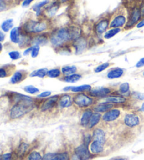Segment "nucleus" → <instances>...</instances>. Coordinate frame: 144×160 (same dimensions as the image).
Returning <instances> with one entry per match:
<instances>
[{
    "mask_svg": "<svg viewBox=\"0 0 144 160\" xmlns=\"http://www.w3.org/2000/svg\"><path fill=\"white\" fill-rule=\"evenodd\" d=\"M49 43L56 51L71 45V38L68 27L54 28L49 32Z\"/></svg>",
    "mask_w": 144,
    "mask_h": 160,
    "instance_id": "obj_1",
    "label": "nucleus"
},
{
    "mask_svg": "<svg viewBox=\"0 0 144 160\" xmlns=\"http://www.w3.org/2000/svg\"><path fill=\"white\" fill-rule=\"evenodd\" d=\"M21 28L23 32L32 36L49 32L51 31V21L44 17H40L38 19L30 18L27 20Z\"/></svg>",
    "mask_w": 144,
    "mask_h": 160,
    "instance_id": "obj_2",
    "label": "nucleus"
},
{
    "mask_svg": "<svg viewBox=\"0 0 144 160\" xmlns=\"http://www.w3.org/2000/svg\"><path fill=\"white\" fill-rule=\"evenodd\" d=\"M120 121L126 130L131 131L141 127L143 123V118L139 112L133 111L126 113L125 115L122 116Z\"/></svg>",
    "mask_w": 144,
    "mask_h": 160,
    "instance_id": "obj_3",
    "label": "nucleus"
},
{
    "mask_svg": "<svg viewBox=\"0 0 144 160\" xmlns=\"http://www.w3.org/2000/svg\"><path fill=\"white\" fill-rule=\"evenodd\" d=\"M59 97L60 95L57 94L44 99H39L37 110L43 114H52L56 112V111L59 110L58 102Z\"/></svg>",
    "mask_w": 144,
    "mask_h": 160,
    "instance_id": "obj_4",
    "label": "nucleus"
},
{
    "mask_svg": "<svg viewBox=\"0 0 144 160\" xmlns=\"http://www.w3.org/2000/svg\"><path fill=\"white\" fill-rule=\"evenodd\" d=\"M73 105L77 110H85L91 108L98 101L88 93H77L73 94Z\"/></svg>",
    "mask_w": 144,
    "mask_h": 160,
    "instance_id": "obj_5",
    "label": "nucleus"
},
{
    "mask_svg": "<svg viewBox=\"0 0 144 160\" xmlns=\"http://www.w3.org/2000/svg\"><path fill=\"white\" fill-rule=\"evenodd\" d=\"M122 110L121 107H115L111 110L102 114L101 124H111L117 121H120L122 117Z\"/></svg>",
    "mask_w": 144,
    "mask_h": 160,
    "instance_id": "obj_6",
    "label": "nucleus"
},
{
    "mask_svg": "<svg viewBox=\"0 0 144 160\" xmlns=\"http://www.w3.org/2000/svg\"><path fill=\"white\" fill-rule=\"evenodd\" d=\"M142 18L141 13L139 6H134L132 7L127 14V22L125 26V30H129L136 26Z\"/></svg>",
    "mask_w": 144,
    "mask_h": 160,
    "instance_id": "obj_7",
    "label": "nucleus"
},
{
    "mask_svg": "<svg viewBox=\"0 0 144 160\" xmlns=\"http://www.w3.org/2000/svg\"><path fill=\"white\" fill-rule=\"evenodd\" d=\"M115 91V89L114 88L107 87H92L91 89L88 92V94L95 99H96L97 101H99V100H102L105 97L111 95Z\"/></svg>",
    "mask_w": 144,
    "mask_h": 160,
    "instance_id": "obj_8",
    "label": "nucleus"
},
{
    "mask_svg": "<svg viewBox=\"0 0 144 160\" xmlns=\"http://www.w3.org/2000/svg\"><path fill=\"white\" fill-rule=\"evenodd\" d=\"M110 22L111 18L108 17H105L98 21L94 24L93 28L94 35L98 38H100L104 35L110 28Z\"/></svg>",
    "mask_w": 144,
    "mask_h": 160,
    "instance_id": "obj_9",
    "label": "nucleus"
},
{
    "mask_svg": "<svg viewBox=\"0 0 144 160\" xmlns=\"http://www.w3.org/2000/svg\"><path fill=\"white\" fill-rule=\"evenodd\" d=\"M102 100L103 101L111 102V103L115 105L116 107L121 108H123L126 106V105H128L129 101V98H126L125 96H122L120 95V94L117 93L115 92V91L113 93L111 94V95L105 97V98Z\"/></svg>",
    "mask_w": 144,
    "mask_h": 160,
    "instance_id": "obj_10",
    "label": "nucleus"
},
{
    "mask_svg": "<svg viewBox=\"0 0 144 160\" xmlns=\"http://www.w3.org/2000/svg\"><path fill=\"white\" fill-rule=\"evenodd\" d=\"M73 152L77 157L79 160H90L95 158V156L92 155L90 150H89L88 145L83 143H81L78 146L75 148Z\"/></svg>",
    "mask_w": 144,
    "mask_h": 160,
    "instance_id": "obj_11",
    "label": "nucleus"
},
{
    "mask_svg": "<svg viewBox=\"0 0 144 160\" xmlns=\"http://www.w3.org/2000/svg\"><path fill=\"white\" fill-rule=\"evenodd\" d=\"M127 22V17L123 12L116 13L112 16L110 22V28H125Z\"/></svg>",
    "mask_w": 144,
    "mask_h": 160,
    "instance_id": "obj_12",
    "label": "nucleus"
},
{
    "mask_svg": "<svg viewBox=\"0 0 144 160\" xmlns=\"http://www.w3.org/2000/svg\"><path fill=\"white\" fill-rule=\"evenodd\" d=\"M71 46L75 51V53L76 55H80L87 49L89 47L88 39L82 35L80 38L76 39L75 41L72 42Z\"/></svg>",
    "mask_w": 144,
    "mask_h": 160,
    "instance_id": "obj_13",
    "label": "nucleus"
},
{
    "mask_svg": "<svg viewBox=\"0 0 144 160\" xmlns=\"http://www.w3.org/2000/svg\"><path fill=\"white\" fill-rule=\"evenodd\" d=\"M72 107H74L73 94L69 93L60 94L59 102H58V108H59V110L69 109Z\"/></svg>",
    "mask_w": 144,
    "mask_h": 160,
    "instance_id": "obj_14",
    "label": "nucleus"
},
{
    "mask_svg": "<svg viewBox=\"0 0 144 160\" xmlns=\"http://www.w3.org/2000/svg\"><path fill=\"white\" fill-rule=\"evenodd\" d=\"M60 7V4L59 2H57L56 0H55L52 3H51V4H49L44 8V9L43 10L42 17H44V18L48 20H51L56 15Z\"/></svg>",
    "mask_w": 144,
    "mask_h": 160,
    "instance_id": "obj_15",
    "label": "nucleus"
},
{
    "mask_svg": "<svg viewBox=\"0 0 144 160\" xmlns=\"http://www.w3.org/2000/svg\"><path fill=\"white\" fill-rule=\"evenodd\" d=\"M92 138L95 141H98L106 145L108 142V136L107 132L103 128V127H100L99 125V127H96L91 131Z\"/></svg>",
    "mask_w": 144,
    "mask_h": 160,
    "instance_id": "obj_16",
    "label": "nucleus"
},
{
    "mask_svg": "<svg viewBox=\"0 0 144 160\" xmlns=\"http://www.w3.org/2000/svg\"><path fill=\"white\" fill-rule=\"evenodd\" d=\"M105 145H106L102 143V142L93 140L89 145V148L92 155L96 157L97 155H102L105 152Z\"/></svg>",
    "mask_w": 144,
    "mask_h": 160,
    "instance_id": "obj_17",
    "label": "nucleus"
},
{
    "mask_svg": "<svg viewBox=\"0 0 144 160\" xmlns=\"http://www.w3.org/2000/svg\"><path fill=\"white\" fill-rule=\"evenodd\" d=\"M49 42V32L33 35L32 38V46L38 45L41 47L47 44Z\"/></svg>",
    "mask_w": 144,
    "mask_h": 160,
    "instance_id": "obj_18",
    "label": "nucleus"
},
{
    "mask_svg": "<svg viewBox=\"0 0 144 160\" xmlns=\"http://www.w3.org/2000/svg\"><path fill=\"white\" fill-rule=\"evenodd\" d=\"M94 113V110L92 108H87V109L82 110L81 116H80L79 125L83 128H87L89 120L91 119L92 114Z\"/></svg>",
    "mask_w": 144,
    "mask_h": 160,
    "instance_id": "obj_19",
    "label": "nucleus"
},
{
    "mask_svg": "<svg viewBox=\"0 0 144 160\" xmlns=\"http://www.w3.org/2000/svg\"><path fill=\"white\" fill-rule=\"evenodd\" d=\"M115 106V105L111 103V102H108L105 101H97L96 103L91 108L93 109L94 112H99L100 114H103L107 112V111L111 110Z\"/></svg>",
    "mask_w": 144,
    "mask_h": 160,
    "instance_id": "obj_20",
    "label": "nucleus"
},
{
    "mask_svg": "<svg viewBox=\"0 0 144 160\" xmlns=\"http://www.w3.org/2000/svg\"><path fill=\"white\" fill-rule=\"evenodd\" d=\"M29 75H30V74H29L27 70H17L13 74V75L11 76L10 83L11 84H18L19 83L24 81V80L29 76Z\"/></svg>",
    "mask_w": 144,
    "mask_h": 160,
    "instance_id": "obj_21",
    "label": "nucleus"
},
{
    "mask_svg": "<svg viewBox=\"0 0 144 160\" xmlns=\"http://www.w3.org/2000/svg\"><path fill=\"white\" fill-rule=\"evenodd\" d=\"M92 88L90 84H83L80 86H75V87H66L63 88V91L65 93L72 92L73 93H88Z\"/></svg>",
    "mask_w": 144,
    "mask_h": 160,
    "instance_id": "obj_22",
    "label": "nucleus"
},
{
    "mask_svg": "<svg viewBox=\"0 0 144 160\" xmlns=\"http://www.w3.org/2000/svg\"><path fill=\"white\" fill-rule=\"evenodd\" d=\"M102 120V114L94 112L91 117V119L89 120V123L88 125V127L86 129L89 131H92L97 127L101 124Z\"/></svg>",
    "mask_w": 144,
    "mask_h": 160,
    "instance_id": "obj_23",
    "label": "nucleus"
},
{
    "mask_svg": "<svg viewBox=\"0 0 144 160\" xmlns=\"http://www.w3.org/2000/svg\"><path fill=\"white\" fill-rule=\"evenodd\" d=\"M125 75V70L119 67L112 68L108 71L106 77L109 79H119Z\"/></svg>",
    "mask_w": 144,
    "mask_h": 160,
    "instance_id": "obj_24",
    "label": "nucleus"
},
{
    "mask_svg": "<svg viewBox=\"0 0 144 160\" xmlns=\"http://www.w3.org/2000/svg\"><path fill=\"white\" fill-rule=\"evenodd\" d=\"M16 65L13 64L4 65L0 67V78H5L11 75L16 72Z\"/></svg>",
    "mask_w": 144,
    "mask_h": 160,
    "instance_id": "obj_25",
    "label": "nucleus"
},
{
    "mask_svg": "<svg viewBox=\"0 0 144 160\" xmlns=\"http://www.w3.org/2000/svg\"><path fill=\"white\" fill-rule=\"evenodd\" d=\"M115 92L120 94V95L125 96L126 98H129L131 96V91L130 89V84L128 82H124L120 84L119 87L115 89Z\"/></svg>",
    "mask_w": 144,
    "mask_h": 160,
    "instance_id": "obj_26",
    "label": "nucleus"
},
{
    "mask_svg": "<svg viewBox=\"0 0 144 160\" xmlns=\"http://www.w3.org/2000/svg\"><path fill=\"white\" fill-rule=\"evenodd\" d=\"M49 4H50V0H43V1L37 3V4H35L32 7V9L34 12H35L37 18L42 17L43 8L47 7Z\"/></svg>",
    "mask_w": 144,
    "mask_h": 160,
    "instance_id": "obj_27",
    "label": "nucleus"
},
{
    "mask_svg": "<svg viewBox=\"0 0 144 160\" xmlns=\"http://www.w3.org/2000/svg\"><path fill=\"white\" fill-rule=\"evenodd\" d=\"M23 33V30L21 27H16L13 28L11 30L10 32V39L14 44H18L21 40V38Z\"/></svg>",
    "mask_w": 144,
    "mask_h": 160,
    "instance_id": "obj_28",
    "label": "nucleus"
},
{
    "mask_svg": "<svg viewBox=\"0 0 144 160\" xmlns=\"http://www.w3.org/2000/svg\"><path fill=\"white\" fill-rule=\"evenodd\" d=\"M68 28L69 32H70L72 42L75 41L76 39L80 38L81 36H82V30L80 27L77 26V25H70V26H68Z\"/></svg>",
    "mask_w": 144,
    "mask_h": 160,
    "instance_id": "obj_29",
    "label": "nucleus"
},
{
    "mask_svg": "<svg viewBox=\"0 0 144 160\" xmlns=\"http://www.w3.org/2000/svg\"><path fill=\"white\" fill-rule=\"evenodd\" d=\"M42 157L43 155L40 151L32 148V150L23 160H42Z\"/></svg>",
    "mask_w": 144,
    "mask_h": 160,
    "instance_id": "obj_30",
    "label": "nucleus"
},
{
    "mask_svg": "<svg viewBox=\"0 0 144 160\" xmlns=\"http://www.w3.org/2000/svg\"><path fill=\"white\" fill-rule=\"evenodd\" d=\"M50 160H70V152L68 150H64L54 153Z\"/></svg>",
    "mask_w": 144,
    "mask_h": 160,
    "instance_id": "obj_31",
    "label": "nucleus"
},
{
    "mask_svg": "<svg viewBox=\"0 0 144 160\" xmlns=\"http://www.w3.org/2000/svg\"><path fill=\"white\" fill-rule=\"evenodd\" d=\"M82 78V74L77 72L75 74H73V75L61 77L59 79L61 80L63 82H67V83H75L77 82L80 81Z\"/></svg>",
    "mask_w": 144,
    "mask_h": 160,
    "instance_id": "obj_32",
    "label": "nucleus"
},
{
    "mask_svg": "<svg viewBox=\"0 0 144 160\" xmlns=\"http://www.w3.org/2000/svg\"><path fill=\"white\" fill-rule=\"evenodd\" d=\"M60 69H61L62 77L73 75L77 73L78 70V68L75 65H64Z\"/></svg>",
    "mask_w": 144,
    "mask_h": 160,
    "instance_id": "obj_33",
    "label": "nucleus"
},
{
    "mask_svg": "<svg viewBox=\"0 0 144 160\" xmlns=\"http://www.w3.org/2000/svg\"><path fill=\"white\" fill-rule=\"evenodd\" d=\"M48 69L46 68H40V69H37L33 71L30 73L29 76L30 78H44L47 75Z\"/></svg>",
    "mask_w": 144,
    "mask_h": 160,
    "instance_id": "obj_34",
    "label": "nucleus"
},
{
    "mask_svg": "<svg viewBox=\"0 0 144 160\" xmlns=\"http://www.w3.org/2000/svg\"><path fill=\"white\" fill-rule=\"evenodd\" d=\"M47 77L53 79H60L62 77L61 69L60 68H55L49 70Z\"/></svg>",
    "mask_w": 144,
    "mask_h": 160,
    "instance_id": "obj_35",
    "label": "nucleus"
},
{
    "mask_svg": "<svg viewBox=\"0 0 144 160\" xmlns=\"http://www.w3.org/2000/svg\"><path fill=\"white\" fill-rule=\"evenodd\" d=\"M121 31H122L121 28H110V29L103 35V38L105 39H110L111 38H113L115 35H117V34H119Z\"/></svg>",
    "mask_w": 144,
    "mask_h": 160,
    "instance_id": "obj_36",
    "label": "nucleus"
},
{
    "mask_svg": "<svg viewBox=\"0 0 144 160\" xmlns=\"http://www.w3.org/2000/svg\"><path fill=\"white\" fill-rule=\"evenodd\" d=\"M13 27V19H7L2 22L1 25L2 30L4 32H7L10 30H12Z\"/></svg>",
    "mask_w": 144,
    "mask_h": 160,
    "instance_id": "obj_37",
    "label": "nucleus"
},
{
    "mask_svg": "<svg viewBox=\"0 0 144 160\" xmlns=\"http://www.w3.org/2000/svg\"><path fill=\"white\" fill-rule=\"evenodd\" d=\"M111 65V63L109 62H103V63L99 65L97 67H96L94 68V72L95 73H100L103 72V71L105 70L106 69H108V68L110 67Z\"/></svg>",
    "mask_w": 144,
    "mask_h": 160,
    "instance_id": "obj_38",
    "label": "nucleus"
},
{
    "mask_svg": "<svg viewBox=\"0 0 144 160\" xmlns=\"http://www.w3.org/2000/svg\"><path fill=\"white\" fill-rule=\"evenodd\" d=\"M23 90L26 93H28L29 94H32V95H34V94L39 93V88L35 87L34 86H33V85L25 86V87L23 88Z\"/></svg>",
    "mask_w": 144,
    "mask_h": 160,
    "instance_id": "obj_39",
    "label": "nucleus"
},
{
    "mask_svg": "<svg viewBox=\"0 0 144 160\" xmlns=\"http://www.w3.org/2000/svg\"><path fill=\"white\" fill-rule=\"evenodd\" d=\"M129 98L133 99V100H134V101H144V93L137 92V91L131 92V96Z\"/></svg>",
    "mask_w": 144,
    "mask_h": 160,
    "instance_id": "obj_40",
    "label": "nucleus"
},
{
    "mask_svg": "<svg viewBox=\"0 0 144 160\" xmlns=\"http://www.w3.org/2000/svg\"><path fill=\"white\" fill-rule=\"evenodd\" d=\"M92 141H93V138H92V134L91 133L88 132V133H85L84 136H83L82 143L89 146V145H90Z\"/></svg>",
    "mask_w": 144,
    "mask_h": 160,
    "instance_id": "obj_41",
    "label": "nucleus"
},
{
    "mask_svg": "<svg viewBox=\"0 0 144 160\" xmlns=\"http://www.w3.org/2000/svg\"><path fill=\"white\" fill-rule=\"evenodd\" d=\"M39 50H40V47L38 45H33L32 46V51L30 56L32 58H37L38 56L39 53Z\"/></svg>",
    "mask_w": 144,
    "mask_h": 160,
    "instance_id": "obj_42",
    "label": "nucleus"
},
{
    "mask_svg": "<svg viewBox=\"0 0 144 160\" xmlns=\"http://www.w3.org/2000/svg\"><path fill=\"white\" fill-rule=\"evenodd\" d=\"M8 56L11 60L15 61V60H18L21 58V54L18 51H12L8 53Z\"/></svg>",
    "mask_w": 144,
    "mask_h": 160,
    "instance_id": "obj_43",
    "label": "nucleus"
},
{
    "mask_svg": "<svg viewBox=\"0 0 144 160\" xmlns=\"http://www.w3.org/2000/svg\"><path fill=\"white\" fill-rule=\"evenodd\" d=\"M51 96V92L49 91H43V92L40 93L37 96V98L38 99H44L49 98Z\"/></svg>",
    "mask_w": 144,
    "mask_h": 160,
    "instance_id": "obj_44",
    "label": "nucleus"
},
{
    "mask_svg": "<svg viewBox=\"0 0 144 160\" xmlns=\"http://www.w3.org/2000/svg\"><path fill=\"white\" fill-rule=\"evenodd\" d=\"M1 157V160H13V152L4 153Z\"/></svg>",
    "mask_w": 144,
    "mask_h": 160,
    "instance_id": "obj_45",
    "label": "nucleus"
},
{
    "mask_svg": "<svg viewBox=\"0 0 144 160\" xmlns=\"http://www.w3.org/2000/svg\"><path fill=\"white\" fill-rule=\"evenodd\" d=\"M7 8V3L6 0H0V12L4 11Z\"/></svg>",
    "mask_w": 144,
    "mask_h": 160,
    "instance_id": "obj_46",
    "label": "nucleus"
},
{
    "mask_svg": "<svg viewBox=\"0 0 144 160\" xmlns=\"http://www.w3.org/2000/svg\"><path fill=\"white\" fill-rule=\"evenodd\" d=\"M34 1V0H23L21 4V6L23 7H28L32 4V2Z\"/></svg>",
    "mask_w": 144,
    "mask_h": 160,
    "instance_id": "obj_47",
    "label": "nucleus"
},
{
    "mask_svg": "<svg viewBox=\"0 0 144 160\" xmlns=\"http://www.w3.org/2000/svg\"><path fill=\"white\" fill-rule=\"evenodd\" d=\"M143 67H144V57L139 60V61H138L136 64V68H141Z\"/></svg>",
    "mask_w": 144,
    "mask_h": 160,
    "instance_id": "obj_48",
    "label": "nucleus"
},
{
    "mask_svg": "<svg viewBox=\"0 0 144 160\" xmlns=\"http://www.w3.org/2000/svg\"><path fill=\"white\" fill-rule=\"evenodd\" d=\"M136 28L138 29H141V28H144V18H142L141 20L138 22L137 25H136Z\"/></svg>",
    "mask_w": 144,
    "mask_h": 160,
    "instance_id": "obj_49",
    "label": "nucleus"
},
{
    "mask_svg": "<svg viewBox=\"0 0 144 160\" xmlns=\"http://www.w3.org/2000/svg\"><path fill=\"white\" fill-rule=\"evenodd\" d=\"M31 51H32V46L30 47H28L25 48L23 51V56H27L28 55H30V54L31 53Z\"/></svg>",
    "mask_w": 144,
    "mask_h": 160,
    "instance_id": "obj_50",
    "label": "nucleus"
},
{
    "mask_svg": "<svg viewBox=\"0 0 144 160\" xmlns=\"http://www.w3.org/2000/svg\"><path fill=\"white\" fill-rule=\"evenodd\" d=\"M139 8H140V11H141V13L142 18H144V2H143L141 4L139 5Z\"/></svg>",
    "mask_w": 144,
    "mask_h": 160,
    "instance_id": "obj_51",
    "label": "nucleus"
},
{
    "mask_svg": "<svg viewBox=\"0 0 144 160\" xmlns=\"http://www.w3.org/2000/svg\"><path fill=\"white\" fill-rule=\"evenodd\" d=\"M4 39H5L4 33H3L2 31H0V42L4 41Z\"/></svg>",
    "mask_w": 144,
    "mask_h": 160,
    "instance_id": "obj_52",
    "label": "nucleus"
},
{
    "mask_svg": "<svg viewBox=\"0 0 144 160\" xmlns=\"http://www.w3.org/2000/svg\"><path fill=\"white\" fill-rule=\"evenodd\" d=\"M56 1L59 2L60 4H65V3L68 2L70 0H56Z\"/></svg>",
    "mask_w": 144,
    "mask_h": 160,
    "instance_id": "obj_53",
    "label": "nucleus"
},
{
    "mask_svg": "<svg viewBox=\"0 0 144 160\" xmlns=\"http://www.w3.org/2000/svg\"><path fill=\"white\" fill-rule=\"evenodd\" d=\"M2 50V45L1 43H0V52H1Z\"/></svg>",
    "mask_w": 144,
    "mask_h": 160,
    "instance_id": "obj_54",
    "label": "nucleus"
},
{
    "mask_svg": "<svg viewBox=\"0 0 144 160\" xmlns=\"http://www.w3.org/2000/svg\"><path fill=\"white\" fill-rule=\"evenodd\" d=\"M143 76L144 77V71H143Z\"/></svg>",
    "mask_w": 144,
    "mask_h": 160,
    "instance_id": "obj_55",
    "label": "nucleus"
},
{
    "mask_svg": "<svg viewBox=\"0 0 144 160\" xmlns=\"http://www.w3.org/2000/svg\"><path fill=\"white\" fill-rule=\"evenodd\" d=\"M0 160H1V157H0Z\"/></svg>",
    "mask_w": 144,
    "mask_h": 160,
    "instance_id": "obj_56",
    "label": "nucleus"
}]
</instances>
